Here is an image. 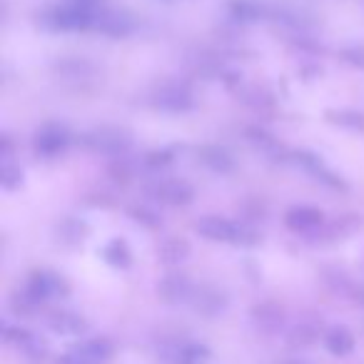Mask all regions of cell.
<instances>
[{
    "instance_id": "obj_1",
    "label": "cell",
    "mask_w": 364,
    "mask_h": 364,
    "mask_svg": "<svg viewBox=\"0 0 364 364\" xmlns=\"http://www.w3.org/2000/svg\"><path fill=\"white\" fill-rule=\"evenodd\" d=\"M195 232L210 242H232V245H257L259 235L247 225H237L220 215H205L195 223Z\"/></svg>"
},
{
    "instance_id": "obj_2",
    "label": "cell",
    "mask_w": 364,
    "mask_h": 364,
    "mask_svg": "<svg viewBox=\"0 0 364 364\" xmlns=\"http://www.w3.org/2000/svg\"><path fill=\"white\" fill-rule=\"evenodd\" d=\"M132 132L127 127H117V125H100L92 127L90 132L82 135V145L87 147L95 155H105V157H125L132 147Z\"/></svg>"
},
{
    "instance_id": "obj_3",
    "label": "cell",
    "mask_w": 364,
    "mask_h": 364,
    "mask_svg": "<svg viewBox=\"0 0 364 364\" xmlns=\"http://www.w3.org/2000/svg\"><path fill=\"white\" fill-rule=\"evenodd\" d=\"M70 132H68L65 125H58V122H46L43 127L36 130V137H33V150H36L38 157L43 160H53V157L63 155L70 145Z\"/></svg>"
},
{
    "instance_id": "obj_4",
    "label": "cell",
    "mask_w": 364,
    "mask_h": 364,
    "mask_svg": "<svg viewBox=\"0 0 364 364\" xmlns=\"http://www.w3.org/2000/svg\"><path fill=\"white\" fill-rule=\"evenodd\" d=\"M150 102L162 112H172V115H180V112L195 110V95L185 85H177V82H165L152 92Z\"/></svg>"
},
{
    "instance_id": "obj_5",
    "label": "cell",
    "mask_w": 364,
    "mask_h": 364,
    "mask_svg": "<svg viewBox=\"0 0 364 364\" xmlns=\"http://www.w3.org/2000/svg\"><path fill=\"white\" fill-rule=\"evenodd\" d=\"M147 193L160 203L172 205V208H182V205H190L195 200V188L188 180H180V177L155 182L152 188H147Z\"/></svg>"
},
{
    "instance_id": "obj_6",
    "label": "cell",
    "mask_w": 364,
    "mask_h": 364,
    "mask_svg": "<svg viewBox=\"0 0 364 364\" xmlns=\"http://www.w3.org/2000/svg\"><path fill=\"white\" fill-rule=\"evenodd\" d=\"M190 304H193L195 312L203 314V317H220V314L230 307V297L225 289L215 287V284H195Z\"/></svg>"
},
{
    "instance_id": "obj_7",
    "label": "cell",
    "mask_w": 364,
    "mask_h": 364,
    "mask_svg": "<svg viewBox=\"0 0 364 364\" xmlns=\"http://www.w3.org/2000/svg\"><path fill=\"white\" fill-rule=\"evenodd\" d=\"M26 289H28V294H33L41 304L50 297H65V294L70 292V287H68L65 279L55 272H48V269L33 272L26 282Z\"/></svg>"
},
{
    "instance_id": "obj_8",
    "label": "cell",
    "mask_w": 364,
    "mask_h": 364,
    "mask_svg": "<svg viewBox=\"0 0 364 364\" xmlns=\"http://www.w3.org/2000/svg\"><path fill=\"white\" fill-rule=\"evenodd\" d=\"M195 292V284L190 282L188 274H180V272H170L157 282V297L167 304H182V302H190Z\"/></svg>"
},
{
    "instance_id": "obj_9",
    "label": "cell",
    "mask_w": 364,
    "mask_h": 364,
    "mask_svg": "<svg viewBox=\"0 0 364 364\" xmlns=\"http://www.w3.org/2000/svg\"><path fill=\"white\" fill-rule=\"evenodd\" d=\"M53 73L63 82H73V85H82V82H90L97 77V68L90 60H85V58H70V55L60 58L53 65Z\"/></svg>"
},
{
    "instance_id": "obj_10",
    "label": "cell",
    "mask_w": 364,
    "mask_h": 364,
    "mask_svg": "<svg viewBox=\"0 0 364 364\" xmlns=\"http://www.w3.org/2000/svg\"><path fill=\"white\" fill-rule=\"evenodd\" d=\"M92 31L102 33V36H110V38H127L130 33H135V21L122 11L102 8V11L95 16Z\"/></svg>"
},
{
    "instance_id": "obj_11",
    "label": "cell",
    "mask_w": 364,
    "mask_h": 364,
    "mask_svg": "<svg viewBox=\"0 0 364 364\" xmlns=\"http://www.w3.org/2000/svg\"><path fill=\"white\" fill-rule=\"evenodd\" d=\"M324 223V213L312 205H294L284 213V225H287L292 232L309 235L314 230H319Z\"/></svg>"
},
{
    "instance_id": "obj_12",
    "label": "cell",
    "mask_w": 364,
    "mask_h": 364,
    "mask_svg": "<svg viewBox=\"0 0 364 364\" xmlns=\"http://www.w3.org/2000/svg\"><path fill=\"white\" fill-rule=\"evenodd\" d=\"M294 162L297 165H302L304 170L309 172V175L314 177V180H319L322 185H327V188H332V190H344L347 185H344V180L342 177H337L332 170H329L327 165H324L322 160H319L317 155H312V152H294Z\"/></svg>"
},
{
    "instance_id": "obj_13",
    "label": "cell",
    "mask_w": 364,
    "mask_h": 364,
    "mask_svg": "<svg viewBox=\"0 0 364 364\" xmlns=\"http://www.w3.org/2000/svg\"><path fill=\"white\" fill-rule=\"evenodd\" d=\"M252 322L259 332L274 334L282 329L284 324V309L277 302H259L252 307Z\"/></svg>"
},
{
    "instance_id": "obj_14",
    "label": "cell",
    "mask_w": 364,
    "mask_h": 364,
    "mask_svg": "<svg viewBox=\"0 0 364 364\" xmlns=\"http://www.w3.org/2000/svg\"><path fill=\"white\" fill-rule=\"evenodd\" d=\"M198 160L203 162L208 170L218 172V175H230L235 170V157L223 145H203L198 147Z\"/></svg>"
},
{
    "instance_id": "obj_15",
    "label": "cell",
    "mask_w": 364,
    "mask_h": 364,
    "mask_svg": "<svg viewBox=\"0 0 364 364\" xmlns=\"http://www.w3.org/2000/svg\"><path fill=\"white\" fill-rule=\"evenodd\" d=\"M75 352L82 357L85 364H107L115 354V347H112L110 339L105 337H95V339H87V342L77 344Z\"/></svg>"
},
{
    "instance_id": "obj_16",
    "label": "cell",
    "mask_w": 364,
    "mask_h": 364,
    "mask_svg": "<svg viewBox=\"0 0 364 364\" xmlns=\"http://www.w3.org/2000/svg\"><path fill=\"white\" fill-rule=\"evenodd\" d=\"M167 359H170V364H208L210 349L200 342H180L172 347Z\"/></svg>"
},
{
    "instance_id": "obj_17",
    "label": "cell",
    "mask_w": 364,
    "mask_h": 364,
    "mask_svg": "<svg viewBox=\"0 0 364 364\" xmlns=\"http://www.w3.org/2000/svg\"><path fill=\"white\" fill-rule=\"evenodd\" d=\"M190 257V242L182 237H167L157 245V259L167 267H175V264L185 262Z\"/></svg>"
},
{
    "instance_id": "obj_18",
    "label": "cell",
    "mask_w": 364,
    "mask_h": 364,
    "mask_svg": "<svg viewBox=\"0 0 364 364\" xmlns=\"http://www.w3.org/2000/svg\"><path fill=\"white\" fill-rule=\"evenodd\" d=\"M322 282H324V287H327L332 294H337V297H352L354 299L357 284L352 282V277H349L342 267H324L322 269Z\"/></svg>"
},
{
    "instance_id": "obj_19",
    "label": "cell",
    "mask_w": 364,
    "mask_h": 364,
    "mask_svg": "<svg viewBox=\"0 0 364 364\" xmlns=\"http://www.w3.org/2000/svg\"><path fill=\"white\" fill-rule=\"evenodd\" d=\"M48 324H50L53 332L68 334V337H75V334H82L87 329V322L80 317V314L65 312V309H60V312H53L50 319H48Z\"/></svg>"
},
{
    "instance_id": "obj_20",
    "label": "cell",
    "mask_w": 364,
    "mask_h": 364,
    "mask_svg": "<svg viewBox=\"0 0 364 364\" xmlns=\"http://www.w3.org/2000/svg\"><path fill=\"white\" fill-rule=\"evenodd\" d=\"M87 237V225L82 220H75V218H65L55 225V240L65 247H75L80 245L82 240Z\"/></svg>"
},
{
    "instance_id": "obj_21",
    "label": "cell",
    "mask_w": 364,
    "mask_h": 364,
    "mask_svg": "<svg viewBox=\"0 0 364 364\" xmlns=\"http://www.w3.org/2000/svg\"><path fill=\"white\" fill-rule=\"evenodd\" d=\"M324 347L337 357H344L354 349V334L347 327H332L324 334Z\"/></svg>"
},
{
    "instance_id": "obj_22",
    "label": "cell",
    "mask_w": 364,
    "mask_h": 364,
    "mask_svg": "<svg viewBox=\"0 0 364 364\" xmlns=\"http://www.w3.org/2000/svg\"><path fill=\"white\" fill-rule=\"evenodd\" d=\"M362 225L364 223H362V218H359V215H342V218H337L327 230H324V237L347 240V237H352L354 232H359V230H362Z\"/></svg>"
},
{
    "instance_id": "obj_23",
    "label": "cell",
    "mask_w": 364,
    "mask_h": 364,
    "mask_svg": "<svg viewBox=\"0 0 364 364\" xmlns=\"http://www.w3.org/2000/svg\"><path fill=\"white\" fill-rule=\"evenodd\" d=\"M102 257H105L107 264H112V267H130L132 262V255H130V247H127L125 240H110V242L102 247Z\"/></svg>"
},
{
    "instance_id": "obj_24",
    "label": "cell",
    "mask_w": 364,
    "mask_h": 364,
    "mask_svg": "<svg viewBox=\"0 0 364 364\" xmlns=\"http://www.w3.org/2000/svg\"><path fill=\"white\" fill-rule=\"evenodd\" d=\"M327 115V120L332 122V125H339V127H347V130H364V115L357 110H327L324 112Z\"/></svg>"
},
{
    "instance_id": "obj_25",
    "label": "cell",
    "mask_w": 364,
    "mask_h": 364,
    "mask_svg": "<svg viewBox=\"0 0 364 364\" xmlns=\"http://www.w3.org/2000/svg\"><path fill=\"white\" fill-rule=\"evenodd\" d=\"M230 16L240 23H255L264 16V8L252 3V0H235L232 6H230Z\"/></svg>"
},
{
    "instance_id": "obj_26",
    "label": "cell",
    "mask_w": 364,
    "mask_h": 364,
    "mask_svg": "<svg viewBox=\"0 0 364 364\" xmlns=\"http://www.w3.org/2000/svg\"><path fill=\"white\" fill-rule=\"evenodd\" d=\"M317 337H319V329H317V324H312V322H299L297 327H292L289 329V344L292 347H312L314 342H317Z\"/></svg>"
},
{
    "instance_id": "obj_27",
    "label": "cell",
    "mask_w": 364,
    "mask_h": 364,
    "mask_svg": "<svg viewBox=\"0 0 364 364\" xmlns=\"http://www.w3.org/2000/svg\"><path fill=\"white\" fill-rule=\"evenodd\" d=\"M0 185L3 190L13 193L23 185V170L21 165H16L13 160H0Z\"/></svg>"
},
{
    "instance_id": "obj_28",
    "label": "cell",
    "mask_w": 364,
    "mask_h": 364,
    "mask_svg": "<svg viewBox=\"0 0 364 364\" xmlns=\"http://www.w3.org/2000/svg\"><path fill=\"white\" fill-rule=\"evenodd\" d=\"M245 135H247V140L252 142V145H257L262 152H277L279 150V142L274 140L267 130H262V127H247Z\"/></svg>"
},
{
    "instance_id": "obj_29",
    "label": "cell",
    "mask_w": 364,
    "mask_h": 364,
    "mask_svg": "<svg viewBox=\"0 0 364 364\" xmlns=\"http://www.w3.org/2000/svg\"><path fill=\"white\" fill-rule=\"evenodd\" d=\"M242 100L247 102V105H252L255 110H259V112L269 110V107L274 105V97L269 95V92L264 90V87H257V85L250 87V90H245L242 92Z\"/></svg>"
},
{
    "instance_id": "obj_30",
    "label": "cell",
    "mask_w": 364,
    "mask_h": 364,
    "mask_svg": "<svg viewBox=\"0 0 364 364\" xmlns=\"http://www.w3.org/2000/svg\"><path fill=\"white\" fill-rule=\"evenodd\" d=\"M130 218L147 230H157L162 225V218L152 208H147V205H135V208H130Z\"/></svg>"
},
{
    "instance_id": "obj_31",
    "label": "cell",
    "mask_w": 364,
    "mask_h": 364,
    "mask_svg": "<svg viewBox=\"0 0 364 364\" xmlns=\"http://www.w3.org/2000/svg\"><path fill=\"white\" fill-rule=\"evenodd\" d=\"M107 175H110L115 182H122V185H127V182L135 177V167L127 162V157H115V160L107 165Z\"/></svg>"
},
{
    "instance_id": "obj_32",
    "label": "cell",
    "mask_w": 364,
    "mask_h": 364,
    "mask_svg": "<svg viewBox=\"0 0 364 364\" xmlns=\"http://www.w3.org/2000/svg\"><path fill=\"white\" fill-rule=\"evenodd\" d=\"M11 304H13V309H16L18 314H23V317H28V314H36L38 307H41V302H38V299L33 297V294H28L26 287H23L21 292L13 294Z\"/></svg>"
},
{
    "instance_id": "obj_33",
    "label": "cell",
    "mask_w": 364,
    "mask_h": 364,
    "mask_svg": "<svg viewBox=\"0 0 364 364\" xmlns=\"http://www.w3.org/2000/svg\"><path fill=\"white\" fill-rule=\"evenodd\" d=\"M18 347H21L23 354H26V357H31V359H43V357H46V342H43V339H38L36 334H31V332H28V337L23 339Z\"/></svg>"
},
{
    "instance_id": "obj_34",
    "label": "cell",
    "mask_w": 364,
    "mask_h": 364,
    "mask_svg": "<svg viewBox=\"0 0 364 364\" xmlns=\"http://www.w3.org/2000/svg\"><path fill=\"white\" fill-rule=\"evenodd\" d=\"M175 152L170 150V147H165V150H152V152H147L145 155V165L147 167H165V165H170L172 160H175Z\"/></svg>"
},
{
    "instance_id": "obj_35",
    "label": "cell",
    "mask_w": 364,
    "mask_h": 364,
    "mask_svg": "<svg viewBox=\"0 0 364 364\" xmlns=\"http://www.w3.org/2000/svg\"><path fill=\"white\" fill-rule=\"evenodd\" d=\"M342 60L357 70H364V46H347L342 50Z\"/></svg>"
},
{
    "instance_id": "obj_36",
    "label": "cell",
    "mask_w": 364,
    "mask_h": 364,
    "mask_svg": "<svg viewBox=\"0 0 364 364\" xmlns=\"http://www.w3.org/2000/svg\"><path fill=\"white\" fill-rule=\"evenodd\" d=\"M245 213H247L250 220H262L264 213H267V205L259 203L257 198H250L247 203H245Z\"/></svg>"
},
{
    "instance_id": "obj_37",
    "label": "cell",
    "mask_w": 364,
    "mask_h": 364,
    "mask_svg": "<svg viewBox=\"0 0 364 364\" xmlns=\"http://www.w3.org/2000/svg\"><path fill=\"white\" fill-rule=\"evenodd\" d=\"M13 152H16V145H13V137L6 132L0 137V160H13Z\"/></svg>"
},
{
    "instance_id": "obj_38",
    "label": "cell",
    "mask_w": 364,
    "mask_h": 364,
    "mask_svg": "<svg viewBox=\"0 0 364 364\" xmlns=\"http://www.w3.org/2000/svg\"><path fill=\"white\" fill-rule=\"evenodd\" d=\"M55 364H85V362H82L80 354H77L75 349H73V352H68V354H63V357H58Z\"/></svg>"
},
{
    "instance_id": "obj_39",
    "label": "cell",
    "mask_w": 364,
    "mask_h": 364,
    "mask_svg": "<svg viewBox=\"0 0 364 364\" xmlns=\"http://www.w3.org/2000/svg\"><path fill=\"white\" fill-rule=\"evenodd\" d=\"M287 364H302V362H287Z\"/></svg>"
}]
</instances>
